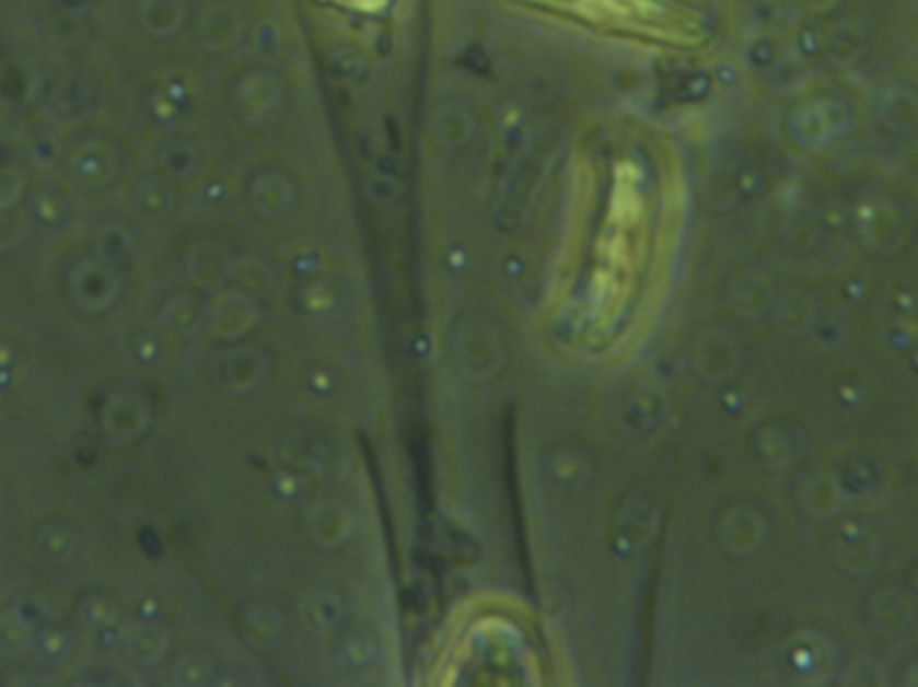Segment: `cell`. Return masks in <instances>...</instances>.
Returning a JSON list of instances; mask_svg holds the SVG:
<instances>
[{
	"label": "cell",
	"instance_id": "1",
	"mask_svg": "<svg viewBox=\"0 0 918 687\" xmlns=\"http://www.w3.org/2000/svg\"><path fill=\"white\" fill-rule=\"evenodd\" d=\"M524 9L572 25L644 40V44L690 46L701 40V16L679 0H516Z\"/></svg>",
	"mask_w": 918,
	"mask_h": 687
},
{
	"label": "cell",
	"instance_id": "2",
	"mask_svg": "<svg viewBox=\"0 0 918 687\" xmlns=\"http://www.w3.org/2000/svg\"><path fill=\"white\" fill-rule=\"evenodd\" d=\"M118 290L121 286H118L116 271L105 260H81L70 277V293L84 312H103L114 306Z\"/></svg>",
	"mask_w": 918,
	"mask_h": 687
},
{
	"label": "cell",
	"instance_id": "3",
	"mask_svg": "<svg viewBox=\"0 0 918 687\" xmlns=\"http://www.w3.org/2000/svg\"><path fill=\"white\" fill-rule=\"evenodd\" d=\"M151 424V408L138 395L116 393L105 400L103 430L111 441L127 443L140 438Z\"/></svg>",
	"mask_w": 918,
	"mask_h": 687
},
{
	"label": "cell",
	"instance_id": "4",
	"mask_svg": "<svg viewBox=\"0 0 918 687\" xmlns=\"http://www.w3.org/2000/svg\"><path fill=\"white\" fill-rule=\"evenodd\" d=\"M167 633L153 624H135L124 633V648L138 666H153V663L162 661L167 653Z\"/></svg>",
	"mask_w": 918,
	"mask_h": 687
},
{
	"label": "cell",
	"instance_id": "5",
	"mask_svg": "<svg viewBox=\"0 0 918 687\" xmlns=\"http://www.w3.org/2000/svg\"><path fill=\"white\" fill-rule=\"evenodd\" d=\"M35 644V626L20 609L0 613V653L5 659H20Z\"/></svg>",
	"mask_w": 918,
	"mask_h": 687
},
{
	"label": "cell",
	"instance_id": "6",
	"mask_svg": "<svg viewBox=\"0 0 918 687\" xmlns=\"http://www.w3.org/2000/svg\"><path fill=\"white\" fill-rule=\"evenodd\" d=\"M35 548L51 564H65L75 554V535L65 526H44L35 537Z\"/></svg>",
	"mask_w": 918,
	"mask_h": 687
},
{
	"label": "cell",
	"instance_id": "7",
	"mask_svg": "<svg viewBox=\"0 0 918 687\" xmlns=\"http://www.w3.org/2000/svg\"><path fill=\"white\" fill-rule=\"evenodd\" d=\"M81 620L94 631L114 629L118 620V607L111 599H105V596H89L81 604Z\"/></svg>",
	"mask_w": 918,
	"mask_h": 687
},
{
	"label": "cell",
	"instance_id": "8",
	"mask_svg": "<svg viewBox=\"0 0 918 687\" xmlns=\"http://www.w3.org/2000/svg\"><path fill=\"white\" fill-rule=\"evenodd\" d=\"M22 234H25V223H22V218L9 210H0V253L20 245Z\"/></svg>",
	"mask_w": 918,
	"mask_h": 687
},
{
	"label": "cell",
	"instance_id": "9",
	"mask_svg": "<svg viewBox=\"0 0 918 687\" xmlns=\"http://www.w3.org/2000/svg\"><path fill=\"white\" fill-rule=\"evenodd\" d=\"M164 319H167L170 328L191 330L194 323H197V312H194V304L188 299H175L167 306V312H164Z\"/></svg>",
	"mask_w": 918,
	"mask_h": 687
},
{
	"label": "cell",
	"instance_id": "10",
	"mask_svg": "<svg viewBox=\"0 0 918 687\" xmlns=\"http://www.w3.org/2000/svg\"><path fill=\"white\" fill-rule=\"evenodd\" d=\"M38 648L44 653L46 661H59L65 653H68V637H65L59 629H44L38 633Z\"/></svg>",
	"mask_w": 918,
	"mask_h": 687
},
{
	"label": "cell",
	"instance_id": "11",
	"mask_svg": "<svg viewBox=\"0 0 918 687\" xmlns=\"http://www.w3.org/2000/svg\"><path fill=\"white\" fill-rule=\"evenodd\" d=\"M323 3L336 5V9L349 11V14H382L395 0H323Z\"/></svg>",
	"mask_w": 918,
	"mask_h": 687
},
{
	"label": "cell",
	"instance_id": "12",
	"mask_svg": "<svg viewBox=\"0 0 918 687\" xmlns=\"http://www.w3.org/2000/svg\"><path fill=\"white\" fill-rule=\"evenodd\" d=\"M22 181L16 177V172L0 170V210H11L16 199H20Z\"/></svg>",
	"mask_w": 918,
	"mask_h": 687
},
{
	"label": "cell",
	"instance_id": "13",
	"mask_svg": "<svg viewBox=\"0 0 918 687\" xmlns=\"http://www.w3.org/2000/svg\"><path fill=\"white\" fill-rule=\"evenodd\" d=\"M79 175L89 183H103L105 177L111 175V167L105 164L103 156H89L86 153V159H81V164H79Z\"/></svg>",
	"mask_w": 918,
	"mask_h": 687
},
{
	"label": "cell",
	"instance_id": "14",
	"mask_svg": "<svg viewBox=\"0 0 918 687\" xmlns=\"http://www.w3.org/2000/svg\"><path fill=\"white\" fill-rule=\"evenodd\" d=\"M175 679L181 685H194L201 679V666L194 661H181L175 668Z\"/></svg>",
	"mask_w": 918,
	"mask_h": 687
},
{
	"label": "cell",
	"instance_id": "15",
	"mask_svg": "<svg viewBox=\"0 0 918 687\" xmlns=\"http://www.w3.org/2000/svg\"><path fill=\"white\" fill-rule=\"evenodd\" d=\"M35 210H38V216L44 218V221H59V218H62V205L51 197H38Z\"/></svg>",
	"mask_w": 918,
	"mask_h": 687
},
{
	"label": "cell",
	"instance_id": "16",
	"mask_svg": "<svg viewBox=\"0 0 918 687\" xmlns=\"http://www.w3.org/2000/svg\"><path fill=\"white\" fill-rule=\"evenodd\" d=\"M138 358L143 360V363H153V360H156V341L140 339L138 341Z\"/></svg>",
	"mask_w": 918,
	"mask_h": 687
},
{
	"label": "cell",
	"instance_id": "17",
	"mask_svg": "<svg viewBox=\"0 0 918 687\" xmlns=\"http://www.w3.org/2000/svg\"><path fill=\"white\" fill-rule=\"evenodd\" d=\"M16 360V349L9 341H0V371H9Z\"/></svg>",
	"mask_w": 918,
	"mask_h": 687
},
{
	"label": "cell",
	"instance_id": "18",
	"mask_svg": "<svg viewBox=\"0 0 918 687\" xmlns=\"http://www.w3.org/2000/svg\"><path fill=\"white\" fill-rule=\"evenodd\" d=\"M0 508H3V491H0Z\"/></svg>",
	"mask_w": 918,
	"mask_h": 687
}]
</instances>
